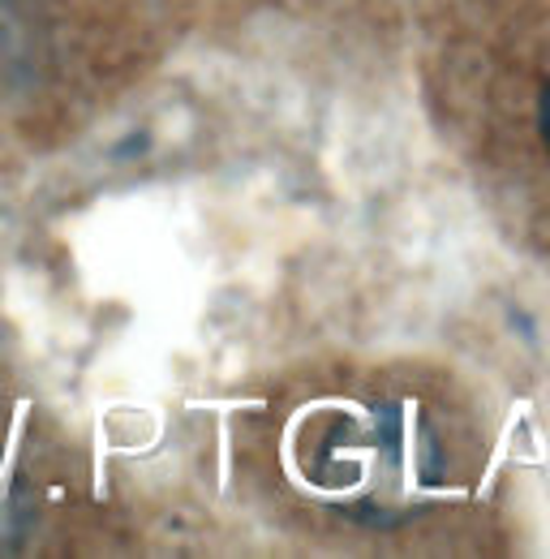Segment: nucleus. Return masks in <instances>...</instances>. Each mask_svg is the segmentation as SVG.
Segmentation results:
<instances>
[{
  "label": "nucleus",
  "mask_w": 550,
  "mask_h": 559,
  "mask_svg": "<svg viewBox=\"0 0 550 559\" xmlns=\"http://www.w3.org/2000/svg\"><path fill=\"white\" fill-rule=\"evenodd\" d=\"M542 130H547V142H550V86H547V99H542Z\"/></svg>",
  "instance_id": "f257e3e1"
}]
</instances>
